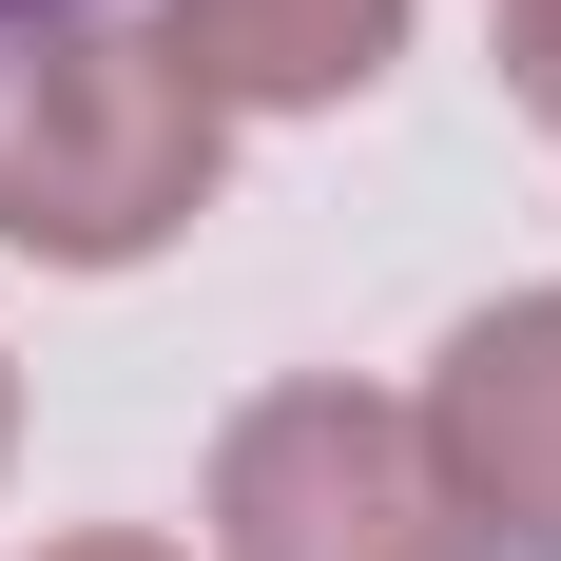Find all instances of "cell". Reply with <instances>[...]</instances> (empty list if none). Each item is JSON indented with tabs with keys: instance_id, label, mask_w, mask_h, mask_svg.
<instances>
[{
	"instance_id": "277c9868",
	"label": "cell",
	"mask_w": 561,
	"mask_h": 561,
	"mask_svg": "<svg viewBox=\"0 0 561 561\" xmlns=\"http://www.w3.org/2000/svg\"><path fill=\"white\" fill-rule=\"evenodd\" d=\"M156 39L194 58L214 116H330V98H368L407 58V0H174Z\"/></svg>"
},
{
	"instance_id": "8992f818",
	"label": "cell",
	"mask_w": 561,
	"mask_h": 561,
	"mask_svg": "<svg viewBox=\"0 0 561 561\" xmlns=\"http://www.w3.org/2000/svg\"><path fill=\"white\" fill-rule=\"evenodd\" d=\"M39 561H174V542H136V523H98V542H39Z\"/></svg>"
},
{
	"instance_id": "5b68a950",
	"label": "cell",
	"mask_w": 561,
	"mask_h": 561,
	"mask_svg": "<svg viewBox=\"0 0 561 561\" xmlns=\"http://www.w3.org/2000/svg\"><path fill=\"white\" fill-rule=\"evenodd\" d=\"M504 98L561 116V0H504Z\"/></svg>"
},
{
	"instance_id": "7a4b0ae2",
	"label": "cell",
	"mask_w": 561,
	"mask_h": 561,
	"mask_svg": "<svg viewBox=\"0 0 561 561\" xmlns=\"http://www.w3.org/2000/svg\"><path fill=\"white\" fill-rule=\"evenodd\" d=\"M214 561H484L426 407L388 388H252L214 446Z\"/></svg>"
},
{
	"instance_id": "6da1fadb",
	"label": "cell",
	"mask_w": 561,
	"mask_h": 561,
	"mask_svg": "<svg viewBox=\"0 0 561 561\" xmlns=\"http://www.w3.org/2000/svg\"><path fill=\"white\" fill-rule=\"evenodd\" d=\"M232 116L194 98V58L98 20V0H39L0 20V252L39 272H136L214 214Z\"/></svg>"
},
{
	"instance_id": "52a82bcc",
	"label": "cell",
	"mask_w": 561,
	"mask_h": 561,
	"mask_svg": "<svg viewBox=\"0 0 561 561\" xmlns=\"http://www.w3.org/2000/svg\"><path fill=\"white\" fill-rule=\"evenodd\" d=\"M0 446H20V368H0Z\"/></svg>"
},
{
	"instance_id": "ba28073f",
	"label": "cell",
	"mask_w": 561,
	"mask_h": 561,
	"mask_svg": "<svg viewBox=\"0 0 561 561\" xmlns=\"http://www.w3.org/2000/svg\"><path fill=\"white\" fill-rule=\"evenodd\" d=\"M0 20H39V0H0Z\"/></svg>"
},
{
	"instance_id": "3957f363",
	"label": "cell",
	"mask_w": 561,
	"mask_h": 561,
	"mask_svg": "<svg viewBox=\"0 0 561 561\" xmlns=\"http://www.w3.org/2000/svg\"><path fill=\"white\" fill-rule=\"evenodd\" d=\"M426 465L465 484V523L504 561H561V290L465 310L426 368Z\"/></svg>"
}]
</instances>
